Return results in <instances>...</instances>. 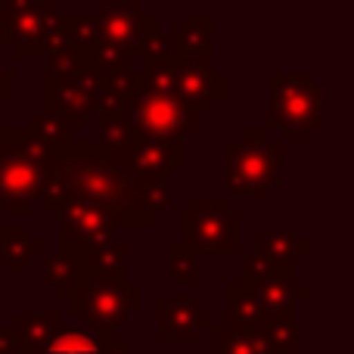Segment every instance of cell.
I'll return each mask as SVG.
<instances>
[{
    "label": "cell",
    "instance_id": "obj_1",
    "mask_svg": "<svg viewBox=\"0 0 354 354\" xmlns=\"http://www.w3.org/2000/svg\"><path fill=\"white\" fill-rule=\"evenodd\" d=\"M53 159L68 177V187L75 196L100 202L112 214L115 230H149L159 224L149 212H143L134 199V177L122 171L115 162V153L103 147L100 140H68L53 147Z\"/></svg>",
    "mask_w": 354,
    "mask_h": 354
},
{
    "label": "cell",
    "instance_id": "obj_2",
    "mask_svg": "<svg viewBox=\"0 0 354 354\" xmlns=\"http://www.w3.org/2000/svg\"><path fill=\"white\" fill-rule=\"evenodd\" d=\"M62 301H68L75 314L84 320L91 330H122L134 314L143 311V286L134 283L118 268H93L81 274L75 283L56 289Z\"/></svg>",
    "mask_w": 354,
    "mask_h": 354
},
{
    "label": "cell",
    "instance_id": "obj_3",
    "mask_svg": "<svg viewBox=\"0 0 354 354\" xmlns=\"http://www.w3.org/2000/svg\"><path fill=\"white\" fill-rule=\"evenodd\" d=\"M283 147L286 143L270 128H239L224 143V189L239 199L268 202L286 168Z\"/></svg>",
    "mask_w": 354,
    "mask_h": 354
},
{
    "label": "cell",
    "instance_id": "obj_4",
    "mask_svg": "<svg viewBox=\"0 0 354 354\" xmlns=\"http://www.w3.org/2000/svg\"><path fill=\"white\" fill-rule=\"evenodd\" d=\"M283 143H311L326 128V100L308 72H270V124Z\"/></svg>",
    "mask_w": 354,
    "mask_h": 354
},
{
    "label": "cell",
    "instance_id": "obj_5",
    "mask_svg": "<svg viewBox=\"0 0 354 354\" xmlns=\"http://www.w3.org/2000/svg\"><path fill=\"white\" fill-rule=\"evenodd\" d=\"M128 118L134 124V134L149 140H162L174 149H187L183 134L199 128L202 115L189 103H183L174 91H149L140 84L134 72V93L128 100Z\"/></svg>",
    "mask_w": 354,
    "mask_h": 354
},
{
    "label": "cell",
    "instance_id": "obj_6",
    "mask_svg": "<svg viewBox=\"0 0 354 354\" xmlns=\"http://www.w3.org/2000/svg\"><path fill=\"white\" fill-rule=\"evenodd\" d=\"M183 239L202 258H236L243 252V214L230 212L224 199L183 202Z\"/></svg>",
    "mask_w": 354,
    "mask_h": 354
},
{
    "label": "cell",
    "instance_id": "obj_7",
    "mask_svg": "<svg viewBox=\"0 0 354 354\" xmlns=\"http://www.w3.org/2000/svg\"><path fill=\"white\" fill-rule=\"evenodd\" d=\"M44 162L22 147V128H6L0 140V212L25 214L35 202Z\"/></svg>",
    "mask_w": 354,
    "mask_h": 354
},
{
    "label": "cell",
    "instance_id": "obj_8",
    "mask_svg": "<svg viewBox=\"0 0 354 354\" xmlns=\"http://www.w3.org/2000/svg\"><path fill=\"white\" fill-rule=\"evenodd\" d=\"M59 230H56V252L62 255H81L91 245H97L100 239L112 236L115 224H112V214L106 212L100 202L87 199V196H72L68 205L59 214Z\"/></svg>",
    "mask_w": 354,
    "mask_h": 354
},
{
    "label": "cell",
    "instance_id": "obj_9",
    "mask_svg": "<svg viewBox=\"0 0 354 354\" xmlns=\"http://www.w3.org/2000/svg\"><path fill=\"white\" fill-rule=\"evenodd\" d=\"M171 91L183 103L193 106L199 115H212L214 106L227 100V75L214 72L212 59H183L174 62Z\"/></svg>",
    "mask_w": 354,
    "mask_h": 354
},
{
    "label": "cell",
    "instance_id": "obj_10",
    "mask_svg": "<svg viewBox=\"0 0 354 354\" xmlns=\"http://www.w3.org/2000/svg\"><path fill=\"white\" fill-rule=\"evenodd\" d=\"M115 153V162L131 177L140 174H183L187 171V149H174L162 140H149L143 134H131L128 143Z\"/></svg>",
    "mask_w": 354,
    "mask_h": 354
},
{
    "label": "cell",
    "instance_id": "obj_11",
    "mask_svg": "<svg viewBox=\"0 0 354 354\" xmlns=\"http://www.w3.org/2000/svg\"><path fill=\"white\" fill-rule=\"evenodd\" d=\"M212 324V314L202 311L187 295L156 299V339L159 342H196Z\"/></svg>",
    "mask_w": 354,
    "mask_h": 354
},
{
    "label": "cell",
    "instance_id": "obj_12",
    "mask_svg": "<svg viewBox=\"0 0 354 354\" xmlns=\"http://www.w3.org/2000/svg\"><path fill=\"white\" fill-rule=\"evenodd\" d=\"M295 283H299V264H286V268H268L261 277L243 283V286L255 295L264 311L280 317V314H295V308H299Z\"/></svg>",
    "mask_w": 354,
    "mask_h": 354
},
{
    "label": "cell",
    "instance_id": "obj_13",
    "mask_svg": "<svg viewBox=\"0 0 354 354\" xmlns=\"http://www.w3.org/2000/svg\"><path fill=\"white\" fill-rule=\"evenodd\" d=\"M255 252L274 268L305 261L314 252V243L299 233V227H258L255 230Z\"/></svg>",
    "mask_w": 354,
    "mask_h": 354
},
{
    "label": "cell",
    "instance_id": "obj_14",
    "mask_svg": "<svg viewBox=\"0 0 354 354\" xmlns=\"http://www.w3.org/2000/svg\"><path fill=\"white\" fill-rule=\"evenodd\" d=\"M44 87V109L47 112H59L68 115L72 122H78L81 128H87V115H91V93L84 87H78L68 75H56V72H44L41 78Z\"/></svg>",
    "mask_w": 354,
    "mask_h": 354
},
{
    "label": "cell",
    "instance_id": "obj_15",
    "mask_svg": "<svg viewBox=\"0 0 354 354\" xmlns=\"http://www.w3.org/2000/svg\"><path fill=\"white\" fill-rule=\"evenodd\" d=\"M59 326L56 311H16L10 326L12 354H41Z\"/></svg>",
    "mask_w": 354,
    "mask_h": 354
},
{
    "label": "cell",
    "instance_id": "obj_16",
    "mask_svg": "<svg viewBox=\"0 0 354 354\" xmlns=\"http://www.w3.org/2000/svg\"><path fill=\"white\" fill-rule=\"evenodd\" d=\"M212 19L208 16H187L183 25L168 35V59L183 62V59H212Z\"/></svg>",
    "mask_w": 354,
    "mask_h": 354
},
{
    "label": "cell",
    "instance_id": "obj_17",
    "mask_svg": "<svg viewBox=\"0 0 354 354\" xmlns=\"http://www.w3.org/2000/svg\"><path fill=\"white\" fill-rule=\"evenodd\" d=\"M44 255V243L31 236L28 227H0V268L3 270H28L31 258Z\"/></svg>",
    "mask_w": 354,
    "mask_h": 354
},
{
    "label": "cell",
    "instance_id": "obj_18",
    "mask_svg": "<svg viewBox=\"0 0 354 354\" xmlns=\"http://www.w3.org/2000/svg\"><path fill=\"white\" fill-rule=\"evenodd\" d=\"M112 339V330H91V326H59L44 345L41 354H103Z\"/></svg>",
    "mask_w": 354,
    "mask_h": 354
},
{
    "label": "cell",
    "instance_id": "obj_19",
    "mask_svg": "<svg viewBox=\"0 0 354 354\" xmlns=\"http://www.w3.org/2000/svg\"><path fill=\"white\" fill-rule=\"evenodd\" d=\"M227 301H230V311H227V326H239V330H264V324H268L274 314H268L261 305H258V299L249 292V289L243 286V283H227L224 289Z\"/></svg>",
    "mask_w": 354,
    "mask_h": 354
},
{
    "label": "cell",
    "instance_id": "obj_20",
    "mask_svg": "<svg viewBox=\"0 0 354 354\" xmlns=\"http://www.w3.org/2000/svg\"><path fill=\"white\" fill-rule=\"evenodd\" d=\"M97 35L100 41L118 44L124 50H134L137 41V10L134 6H103L97 16Z\"/></svg>",
    "mask_w": 354,
    "mask_h": 354
},
{
    "label": "cell",
    "instance_id": "obj_21",
    "mask_svg": "<svg viewBox=\"0 0 354 354\" xmlns=\"http://www.w3.org/2000/svg\"><path fill=\"white\" fill-rule=\"evenodd\" d=\"M72 187H68V177L66 171L59 168V162L50 156L47 162H44L41 168V180H37V193L35 199L41 202L44 214H59L62 208L68 205V199H72Z\"/></svg>",
    "mask_w": 354,
    "mask_h": 354
},
{
    "label": "cell",
    "instance_id": "obj_22",
    "mask_svg": "<svg viewBox=\"0 0 354 354\" xmlns=\"http://www.w3.org/2000/svg\"><path fill=\"white\" fill-rule=\"evenodd\" d=\"M212 330V354H270L261 333L239 326H208Z\"/></svg>",
    "mask_w": 354,
    "mask_h": 354
},
{
    "label": "cell",
    "instance_id": "obj_23",
    "mask_svg": "<svg viewBox=\"0 0 354 354\" xmlns=\"http://www.w3.org/2000/svg\"><path fill=\"white\" fill-rule=\"evenodd\" d=\"M202 277V255L187 243V239H171L168 243V280L174 286H193Z\"/></svg>",
    "mask_w": 354,
    "mask_h": 354
},
{
    "label": "cell",
    "instance_id": "obj_24",
    "mask_svg": "<svg viewBox=\"0 0 354 354\" xmlns=\"http://www.w3.org/2000/svg\"><path fill=\"white\" fill-rule=\"evenodd\" d=\"M134 199L140 202L143 212H149L153 218H162V212L171 205V174L134 177Z\"/></svg>",
    "mask_w": 354,
    "mask_h": 354
},
{
    "label": "cell",
    "instance_id": "obj_25",
    "mask_svg": "<svg viewBox=\"0 0 354 354\" xmlns=\"http://www.w3.org/2000/svg\"><path fill=\"white\" fill-rule=\"evenodd\" d=\"M25 128L31 131V134H37L41 140H47L50 147H59V143H68L75 140V134L78 131H84L78 122H72L68 115H59V112H35V115L28 118V124Z\"/></svg>",
    "mask_w": 354,
    "mask_h": 354
},
{
    "label": "cell",
    "instance_id": "obj_26",
    "mask_svg": "<svg viewBox=\"0 0 354 354\" xmlns=\"http://www.w3.org/2000/svg\"><path fill=\"white\" fill-rule=\"evenodd\" d=\"M268 345L270 354H295L299 351V314H280L270 317L264 324V330H258Z\"/></svg>",
    "mask_w": 354,
    "mask_h": 354
},
{
    "label": "cell",
    "instance_id": "obj_27",
    "mask_svg": "<svg viewBox=\"0 0 354 354\" xmlns=\"http://www.w3.org/2000/svg\"><path fill=\"white\" fill-rule=\"evenodd\" d=\"M134 59H140V62L168 59V35L159 28V22H156L153 16H140V19H137Z\"/></svg>",
    "mask_w": 354,
    "mask_h": 354
},
{
    "label": "cell",
    "instance_id": "obj_28",
    "mask_svg": "<svg viewBox=\"0 0 354 354\" xmlns=\"http://www.w3.org/2000/svg\"><path fill=\"white\" fill-rule=\"evenodd\" d=\"M97 140L109 149H118L128 143V137L134 134L128 112H109V115H97Z\"/></svg>",
    "mask_w": 354,
    "mask_h": 354
},
{
    "label": "cell",
    "instance_id": "obj_29",
    "mask_svg": "<svg viewBox=\"0 0 354 354\" xmlns=\"http://www.w3.org/2000/svg\"><path fill=\"white\" fill-rule=\"evenodd\" d=\"M44 283L53 289H62L68 286V283L75 280V274H78V268H75V261L68 255H62V252H53V255H47L44 252Z\"/></svg>",
    "mask_w": 354,
    "mask_h": 354
},
{
    "label": "cell",
    "instance_id": "obj_30",
    "mask_svg": "<svg viewBox=\"0 0 354 354\" xmlns=\"http://www.w3.org/2000/svg\"><path fill=\"white\" fill-rule=\"evenodd\" d=\"M16 100V75L0 72V103H12Z\"/></svg>",
    "mask_w": 354,
    "mask_h": 354
},
{
    "label": "cell",
    "instance_id": "obj_31",
    "mask_svg": "<svg viewBox=\"0 0 354 354\" xmlns=\"http://www.w3.org/2000/svg\"><path fill=\"white\" fill-rule=\"evenodd\" d=\"M44 0H3V16H12V12H28L37 10Z\"/></svg>",
    "mask_w": 354,
    "mask_h": 354
},
{
    "label": "cell",
    "instance_id": "obj_32",
    "mask_svg": "<svg viewBox=\"0 0 354 354\" xmlns=\"http://www.w3.org/2000/svg\"><path fill=\"white\" fill-rule=\"evenodd\" d=\"M103 354H134V351H131L128 345L122 342V339H115V336H112V339H109V345H106V351H103Z\"/></svg>",
    "mask_w": 354,
    "mask_h": 354
},
{
    "label": "cell",
    "instance_id": "obj_33",
    "mask_svg": "<svg viewBox=\"0 0 354 354\" xmlns=\"http://www.w3.org/2000/svg\"><path fill=\"white\" fill-rule=\"evenodd\" d=\"M0 351H12V342H10V330L0 326Z\"/></svg>",
    "mask_w": 354,
    "mask_h": 354
},
{
    "label": "cell",
    "instance_id": "obj_34",
    "mask_svg": "<svg viewBox=\"0 0 354 354\" xmlns=\"http://www.w3.org/2000/svg\"><path fill=\"white\" fill-rule=\"evenodd\" d=\"M0 44H6V31H3V16H0Z\"/></svg>",
    "mask_w": 354,
    "mask_h": 354
},
{
    "label": "cell",
    "instance_id": "obj_35",
    "mask_svg": "<svg viewBox=\"0 0 354 354\" xmlns=\"http://www.w3.org/2000/svg\"><path fill=\"white\" fill-rule=\"evenodd\" d=\"M3 134H6V124H3V122H0V140H3Z\"/></svg>",
    "mask_w": 354,
    "mask_h": 354
},
{
    "label": "cell",
    "instance_id": "obj_36",
    "mask_svg": "<svg viewBox=\"0 0 354 354\" xmlns=\"http://www.w3.org/2000/svg\"><path fill=\"white\" fill-rule=\"evenodd\" d=\"M0 354H12V351H0Z\"/></svg>",
    "mask_w": 354,
    "mask_h": 354
}]
</instances>
